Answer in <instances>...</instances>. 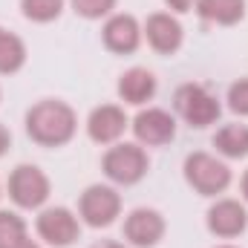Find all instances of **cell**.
Listing matches in <instances>:
<instances>
[{
  "label": "cell",
  "instance_id": "cell-19",
  "mask_svg": "<svg viewBox=\"0 0 248 248\" xmlns=\"http://www.w3.org/2000/svg\"><path fill=\"white\" fill-rule=\"evenodd\" d=\"M29 237V225L17 211H0V248H15Z\"/></svg>",
  "mask_w": 248,
  "mask_h": 248
},
{
  "label": "cell",
  "instance_id": "cell-10",
  "mask_svg": "<svg viewBox=\"0 0 248 248\" xmlns=\"http://www.w3.org/2000/svg\"><path fill=\"white\" fill-rule=\"evenodd\" d=\"M141 32H144L147 46L156 55H162V58H170V55H176L185 46V26L170 12H153V15H147V20L141 23Z\"/></svg>",
  "mask_w": 248,
  "mask_h": 248
},
{
  "label": "cell",
  "instance_id": "cell-7",
  "mask_svg": "<svg viewBox=\"0 0 248 248\" xmlns=\"http://www.w3.org/2000/svg\"><path fill=\"white\" fill-rule=\"evenodd\" d=\"M81 219L72 208L66 205H52L41 208L35 217V234L49 248H69L81 240Z\"/></svg>",
  "mask_w": 248,
  "mask_h": 248
},
{
  "label": "cell",
  "instance_id": "cell-23",
  "mask_svg": "<svg viewBox=\"0 0 248 248\" xmlns=\"http://www.w3.org/2000/svg\"><path fill=\"white\" fill-rule=\"evenodd\" d=\"M9 150H12V130L0 122V159H3Z\"/></svg>",
  "mask_w": 248,
  "mask_h": 248
},
{
  "label": "cell",
  "instance_id": "cell-28",
  "mask_svg": "<svg viewBox=\"0 0 248 248\" xmlns=\"http://www.w3.org/2000/svg\"><path fill=\"white\" fill-rule=\"evenodd\" d=\"M0 199H3V182H0Z\"/></svg>",
  "mask_w": 248,
  "mask_h": 248
},
{
  "label": "cell",
  "instance_id": "cell-30",
  "mask_svg": "<svg viewBox=\"0 0 248 248\" xmlns=\"http://www.w3.org/2000/svg\"><path fill=\"white\" fill-rule=\"evenodd\" d=\"M0 101H3V90H0Z\"/></svg>",
  "mask_w": 248,
  "mask_h": 248
},
{
  "label": "cell",
  "instance_id": "cell-29",
  "mask_svg": "<svg viewBox=\"0 0 248 248\" xmlns=\"http://www.w3.org/2000/svg\"><path fill=\"white\" fill-rule=\"evenodd\" d=\"M3 32H6V29H3V26H0V38H3Z\"/></svg>",
  "mask_w": 248,
  "mask_h": 248
},
{
  "label": "cell",
  "instance_id": "cell-22",
  "mask_svg": "<svg viewBox=\"0 0 248 248\" xmlns=\"http://www.w3.org/2000/svg\"><path fill=\"white\" fill-rule=\"evenodd\" d=\"M165 6L170 15H187L196 9V0H165Z\"/></svg>",
  "mask_w": 248,
  "mask_h": 248
},
{
  "label": "cell",
  "instance_id": "cell-6",
  "mask_svg": "<svg viewBox=\"0 0 248 248\" xmlns=\"http://www.w3.org/2000/svg\"><path fill=\"white\" fill-rule=\"evenodd\" d=\"M122 193L116 190V185H87L78 196V219L87 225V228H110L119 222L122 217Z\"/></svg>",
  "mask_w": 248,
  "mask_h": 248
},
{
  "label": "cell",
  "instance_id": "cell-11",
  "mask_svg": "<svg viewBox=\"0 0 248 248\" xmlns=\"http://www.w3.org/2000/svg\"><path fill=\"white\" fill-rule=\"evenodd\" d=\"M205 228L217 240H237L248 231V208L240 199L217 196V202L205 211Z\"/></svg>",
  "mask_w": 248,
  "mask_h": 248
},
{
  "label": "cell",
  "instance_id": "cell-27",
  "mask_svg": "<svg viewBox=\"0 0 248 248\" xmlns=\"http://www.w3.org/2000/svg\"><path fill=\"white\" fill-rule=\"evenodd\" d=\"M214 248H240V246H231V243H222V246H214Z\"/></svg>",
  "mask_w": 248,
  "mask_h": 248
},
{
  "label": "cell",
  "instance_id": "cell-15",
  "mask_svg": "<svg viewBox=\"0 0 248 248\" xmlns=\"http://www.w3.org/2000/svg\"><path fill=\"white\" fill-rule=\"evenodd\" d=\"M193 12L211 26H237L246 20V0H196Z\"/></svg>",
  "mask_w": 248,
  "mask_h": 248
},
{
  "label": "cell",
  "instance_id": "cell-14",
  "mask_svg": "<svg viewBox=\"0 0 248 248\" xmlns=\"http://www.w3.org/2000/svg\"><path fill=\"white\" fill-rule=\"evenodd\" d=\"M116 93H119V101L130 107H147V101H153L159 93V78L147 66H130L119 75Z\"/></svg>",
  "mask_w": 248,
  "mask_h": 248
},
{
  "label": "cell",
  "instance_id": "cell-18",
  "mask_svg": "<svg viewBox=\"0 0 248 248\" xmlns=\"http://www.w3.org/2000/svg\"><path fill=\"white\" fill-rule=\"evenodd\" d=\"M66 9V0H20V15L29 23H55Z\"/></svg>",
  "mask_w": 248,
  "mask_h": 248
},
{
  "label": "cell",
  "instance_id": "cell-24",
  "mask_svg": "<svg viewBox=\"0 0 248 248\" xmlns=\"http://www.w3.org/2000/svg\"><path fill=\"white\" fill-rule=\"evenodd\" d=\"M90 248H130L127 243H119V240H98V243H93Z\"/></svg>",
  "mask_w": 248,
  "mask_h": 248
},
{
  "label": "cell",
  "instance_id": "cell-16",
  "mask_svg": "<svg viewBox=\"0 0 248 248\" xmlns=\"http://www.w3.org/2000/svg\"><path fill=\"white\" fill-rule=\"evenodd\" d=\"M214 150L219 159H248V124H240V122H231V124H222L214 139H211Z\"/></svg>",
  "mask_w": 248,
  "mask_h": 248
},
{
  "label": "cell",
  "instance_id": "cell-9",
  "mask_svg": "<svg viewBox=\"0 0 248 248\" xmlns=\"http://www.w3.org/2000/svg\"><path fill=\"white\" fill-rule=\"evenodd\" d=\"M124 243L130 248H156L168 234V219L156 208H133L124 217Z\"/></svg>",
  "mask_w": 248,
  "mask_h": 248
},
{
  "label": "cell",
  "instance_id": "cell-12",
  "mask_svg": "<svg viewBox=\"0 0 248 248\" xmlns=\"http://www.w3.org/2000/svg\"><path fill=\"white\" fill-rule=\"evenodd\" d=\"M141 41H144L141 23L130 12H113L104 20V26H101V44L113 55H133V52H139Z\"/></svg>",
  "mask_w": 248,
  "mask_h": 248
},
{
  "label": "cell",
  "instance_id": "cell-20",
  "mask_svg": "<svg viewBox=\"0 0 248 248\" xmlns=\"http://www.w3.org/2000/svg\"><path fill=\"white\" fill-rule=\"evenodd\" d=\"M116 3L119 0H69V9L84 20H107L116 12Z\"/></svg>",
  "mask_w": 248,
  "mask_h": 248
},
{
  "label": "cell",
  "instance_id": "cell-2",
  "mask_svg": "<svg viewBox=\"0 0 248 248\" xmlns=\"http://www.w3.org/2000/svg\"><path fill=\"white\" fill-rule=\"evenodd\" d=\"M182 176H185L187 187L193 193L208 196V199H217L234 182V173H231L228 162L214 156V153H205V150L187 153L185 162H182Z\"/></svg>",
  "mask_w": 248,
  "mask_h": 248
},
{
  "label": "cell",
  "instance_id": "cell-13",
  "mask_svg": "<svg viewBox=\"0 0 248 248\" xmlns=\"http://www.w3.org/2000/svg\"><path fill=\"white\" fill-rule=\"evenodd\" d=\"M84 127H87L90 141L110 147V144L122 141V136L130 130V119H127L122 104H98L90 110Z\"/></svg>",
  "mask_w": 248,
  "mask_h": 248
},
{
  "label": "cell",
  "instance_id": "cell-25",
  "mask_svg": "<svg viewBox=\"0 0 248 248\" xmlns=\"http://www.w3.org/2000/svg\"><path fill=\"white\" fill-rule=\"evenodd\" d=\"M240 193H243V202L248 205V170L240 176Z\"/></svg>",
  "mask_w": 248,
  "mask_h": 248
},
{
  "label": "cell",
  "instance_id": "cell-8",
  "mask_svg": "<svg viewBox=\"0 0 248 248\" xmlns=\"http://www.w3.org/2000/svg\"><path fill=\"white\" fill-rule=\"evenodd\" d=\"M130 130L141 147H165L176 139V116L162 107H141L130 119Z\"/></svg>",
  "mask_w": 248,
  "mask_h": 248
},
{
  "label": "cell",
  "instance_id": "cell-1",
  "mask_svg": "<svg viewBox=\"0 0 248 248\" xmlns=\"http://www.w3.org/2000/svg\"><path fill=\"white\" fill-rule=\"evenodd\" d=\"M23 130H26L32 144H38L44 150H58V147H66L75 139L78 113L63 98H41L26 110Z\"/></svg>",
  "mask_w": 248,
  "mask_h": 248
},
{
  "label": "cell",
  "instance_id": "cell-4",
  "mask_svg": "<svg viewBox=\"0 0 248 248\" xmlns=\"http://www.w3.org/2000/svg\"><path fill=\"white\" fill-rule=\"evenodd\" d=\"M173 113L190 130H205V127H214L219 122L222 104L208 87L187 81L182 87H176V93H173Z\"/></svg>",
  "mask_w": 248,
  "mask_h": 248
},
{
  "label": "cell",
  "instance_id": "cell-17",
  "mask_svg": "<svg viewBox=\"0 0 248 248\" xmlns=\"http://www.w3.org/2000/svg\"><path fill=\"white\" fill-rule=\"evenodd\" d=\"M26 58H29V52H26L23 38L6 29L0 38V75H17L26 66Z\"/></svg>",
  "mask_w": 248,
  "mask_h": 248
},
{
  "label": "cell",
  "instance_id": "cell-21",
  "mask_svg": "<svg viewBox=\"0 0 248 248\" xmlns=\"http://www.w3.org/2000/svg\"><path fill=\"white\" fill-rule=\"evenodd\" d=\"M225 107H228L234 116L248 119V75L246 78H237V81L228 87V93H225Z\"/></svg>",
  "mask_w": 248,
  "mask_h": 248
},
{
  "label": "cell",
  "instance_id": "cell-26",
  "mask_svg": "<svg viewBox=\"0 0 248 248\" xmlns=\"http://www.w3.org/2000/svg\"><path fill=\"white\" fill-rule=\"evenodd\" d=\"M15 248H44V246H41L38 240H32V237H26L23 243H17V246H15Z\"/></svg>",
  "mask_w": 248,
  "mask_h": 248
},
{
  "label": "cell",
  "instance_id": "cell-3",
  "mask_svg": "<svg viewBox=\"0 0 248 248\" xmlns=\"http://www.w3.org/2000/svg\"><path fill=\"white\" fill-rule=\"evenodd\" d=\"M101 170L104 176L119 187L139 185L147 170H150V156L139 141H116L104 150L101 156Z\"/></svg>",
  "mask_w": 248,
  "mask_h": 248
},
{
  "label": "cell",
  "instance_id": "cell-5",
  "mask_svg": "<svg viewBox=\"0 0 248 248\" xmlns=\"http://www.w3.org/2000/svg\"><path fill=\"white\" fill-rule=\"evenodd\" d=\"M6 193L15 202V208H20V211H41V208H46V202L52 196V182L38 165L20 162V165L12 168V173L6 179Z\"/></svg>",
  "mask_w": 248,
  "mask_h": 248
}]
</instances>
